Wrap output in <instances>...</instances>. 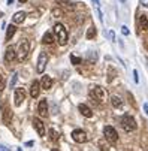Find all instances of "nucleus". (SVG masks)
I'll use <instances>...</instances> for the list:
<instances>
[{"mask_svg": "<svg viewBox=\"0 0 148 151\" xmlns=\"http://www.w3.org/2000/svg\"><path fill=\"white\" fill-rule=\"evenodd\" d=\"M139 27H141V30H148V17L145 14H142L139 17Z\"/></svg>", "mask_w": 148, "mask_h": 151, "instance_id": "obj_17", "label": "nucleus"}, {"mask_svg": "<svg viewBox=\"0 0 148 151\" xmlns=\"http://www.w3.org/2000/svg\"><path fill=\"white\" fill-rule=\"evenodd\" d=\"M94 36H96V27L90 26V29L87 30V39H93Z\"/></svg>", "mask_w": 148, "mask_h": 151, "instance_id": "obj_24", "label": "nucleus"}, {"mask_svg": "<svg viewBox=\"0 0 148 151\" xmlns=\"http://www.w3.org/2000/svg\"><path fill=\"white\" fill-rule=\"evenodd\" d=\"M2 109H3V123L5 124H9L11 120H12V111H11V108L6 105V103H2Z\"/></svg>", "mask_w": 148, "mask_h": 151, "instance_id": "obj_10", "label": "nucleus"}, {"mask_svg": "<svg viewBox=\"0 0 148 151\" xmlns=\"http://www.w3.org/2000/svg\"><path fill=\"white\" fill-rule=\"evenodd\" d=\"M121 126H123V129H124L126 132H133L135 129H136V120H135L132 115L126 114V115L121 118Z\"/></svg>", "mask_w": 148, "mask_h": 151, "instance_id": "obj_3", "label": "nucleus"}, {"mask_svg": "<svg viewBox=\"0 0 148 151\" xmlns=\"http://www.w3.org/2000/svg\"><path fill=\"white\" fill-rule=\"evenodd\" d=\"M24 99H26V90H24V88H17V90H15V93H14L15 105H17V106H19L21 103L24 102Z\"/></svg>", "mask_w": 148, "mask_h": 151, "instance_id": "obj_8", "label": "nucleus"}, {"mask_svg": "<svg viewBox=\"0 0 148 151\" xmlns=\"http://www.w3.org/2000/svg\"><path fill=\"white\" fill-rule=\"evenodd\" d=\"M33 127L36 129V132H37L39 136L45 135V126H44V123H42L39 118H33Z\"/></svg>", "mask_w": 148, "mask_h": 151, "instance_id": "obj_11", "label": "nucleus"}, {"mask_svg": "<svg viewBox=\"0 0 148 151\" xmlns=\"http://www.w3.org/2000/svg\"><path fill=\"white\" fill-rule=\"evenodd\" d=\"M70 61H72V64H75V66H78V64H81V58L79 57H76V55H70Z\"/></svg>", "mask_w": 148, "mask_h": 151, "instance_id": "obj_25", "label": "nucleus"}, {"mask_svg": "<svg viewBox=\"0 0 148 151\" xmlns=\"http://www.w3.org/2000/svg\"><path fill=\"white\" fill-rule=\"evenodd\" d=\"M17 58V52H15V48L11 45V47H8V50H6V52H5V61L6 63H11V61H14Z\"/></svg>", "mask_w": 148, "mask_h": 151, "instance_id": "obj_12", "label": "nucleus"}, {"mask_svg": "<svg viewBox=\"0 0 148 151\" xmlns=\"http://www.w3.org/2000/svg\"><path fill=\"white\" fill-rule=\"evenodd\" d=\"M0 151H11L9 148H6L5 145H0Z\"/></svg>", "mask_w": 148, "mask_h": 151, "instance_id": "obj_34", "label": "nucleus"}, {"mask_svg": "<svg viewBox=\"0 0 148 151\" xmlns=\"http://www.w3.org/2000/svg\"><path fill=\"white\" fill-rule=\"evenodd\" d=\"M17 151H23V150H21V148H18V150H17Z\"/></svg>", "mask_w": 148, "mask_h": 151, "instance_id": "obj_41", "label": "nucleus"}, {"mask_svg": "<svg viewBox=\"0 0 148 151\" xmlns=\"http://www.w3.org/2000/svg\"><path fill=\"white\" fill-rule=\"evenodd\" d=\"M51 151H58V150H57V148H52V150H51Z\"/></svg>", "mask_w": 148, "mask_h": 151, "instance_id": "obj_39", "label": "nucleus"}, {"mask_svg": "<svg viewBox=\"0 0 148 151\" xmlns=\"http://www.w3.org/2000/svg\"><path fill=\"white\" fill-rule=\"evenodd\" d=\"M27 14L23 12V11H19V12H15L14 17H12V21H14V24H21V23H24V19H26Z\"/></svg>", "mask_w": 148, "mask_h": 151, "instance_id": "obj_13", "label": "nucleus"}, {"mask_svg": "<svg viewBox=\"0 0 148 151\" xmlns=\"http://www.w3.org/2000/svg\"><path fill=\"white\" fill-rule=\"evenodd\" d=\"M111 105H112L114 108H121V106H123L121 97H118V96H111Z\"/></svg>", "mask_w": 148, "mask_h": 151, "instance_id": "obj_19", "label": "nucleus"}, {"mask_svg": "<svg viewBox=\"0 0 148 151\" xmlns=\"http://www.w3.org/2000/svg\"><path fill=\"white\" fill-rule=\"evenodd\" d=\"M2 15H3V12H2V11H0V18H2Z\"/></svg>", "mask_w": 148, "mask_h": 151, "instance_id": "obj_38", "label": "nucleus"}, {"mask_svg": "<svg viewBox=\"0 0 148 151\" xmlns=\"http://www.w3.org/2000/svg\"><path fill=\"white\" fill-rule=\"evenodd\" d=\"M8 3H9V5H12V3H14V0H8Z\"/></svg>", "mask_w": 148, "mask_h": 151, "instance_id": "obj_36", "label": "nucleus"}, {"mask_svg": "<svg viewBox=\"0 0 148 151\" xmlns=\"http://www.w3.org/2000/svg\"><path fill=\"white\" fill-rule=\"evenodd\" d=\"M40 87L44 88V90H50L52 87V78L45 75V76H42V81H40Z\"/></svg>", "mask_w": 148, "mask_h": 151, "instance_id": "obj_14", "label": "nucleus"}, {"mask_svg": "<svg viewBox=\"0 0 148 151\" xmlns=\"http://www.w3.org/2000/svg\"><path fill=\"white\" fill-rule=\"evenodd\" d=\"M141 5L145 6V8H148V0H141Z\"/></svg>", "mask_w": 148, "mask_h": 151, "instance_id": "obj_33", "label": "nucleus"}, {"mask_svg": "<svg viewBox=\"0 0 148 151\" xmlns=\"http://www.w3.org/2000/svg\"><path fill=\"white\" fill-rule=\"evenodd\" d=\"M144 109H145V114H148V103L144 105Z\"/></svg>", "mask_w": 148, "mask_h": 151, "instance_id": "obj_35", "label": "nucleus"}, {"mask_svg": "<svg viewBox=\"0 0 148 151\" xmlns=\"http://www.w3.org/2000/svg\"><path fill=\"white\" fill-rule=\"evenodd\" d=\"M93 6H94V9H96V12H97L99 19L103 21V18H102V11H100V8H99V0H93Z\"/></svg>", "mask_w": 148, "mask_h": 151, "instance_id": "obj_23", "label": "nucleus"}, {"mask_svg": "<svg viewBox=\"0 0 148 151\" xmlns=\"http://www.w3.org/2000/svg\"><path fill=\"white\" fill-rule=\"evenodd\" d=\"M17 79H18V75H17V73H14V75H12V79H11V82H9V87H11V88H14V87H15Z\"/></svg>", "mask_w": 148, "mask_h": 151, "instance_id": "obj_27", "label": "nucleus"}, {"mask_svg": "<svg viewBox=\"0 0 148 151\" xmlns=\"http://www.w3.org/2000/svg\"><path fill=\"white\" fill-rule=\"evenodd\" d=\"M108 35H109V39H111V40H115V33H114L112 30H111V32H109Z\"/></svg>", "mask_w": 148, "mask_h": 151, "instance_id": "obj_32", "label": "nucleus"}, {"mask_svg": "<svg viewBox=\"0 0 148 151\" xmlns=\"http://www.w3.org/2000/svg\"><path fill=\"white\" fill-rule=\"evenodd\" d=\"M78 109H79V112H81V114H82L84 117H87V118H91V117H93V111L90 109V108H88L87 105H84V103H79Z\"/></svg>", "mask_w": 148, "mask_h": 151, "instance_id": "obj_15", "label": "nucleus"}, {"mask_svg": "<svg viewBox=\"0 0 148 151\" xmlns=\"http://www.w3.org/2000/svg\"><path fill=\"white\" fill-rule=\"evenodd\" d=\"M103 136H105V139H106L109 144H114L118 139V133H117V130L112 126H106L103 129Z\"/></svg>", "mask_w": 148, "mask_h": 151, "instance_id": "obj_4", "label": "nucleus"}, {"mask_svg": "<svg viewBox=\"0 0 148 151\" xmlns=\"http://www.w3.org/2000/svg\"><path fill=\"white\" fill-rule=\"evenodd\" d=\"M120 2H121V3H124V2H126V0H120Z\"/></svg>", "mask_w": 148, "mask_h": 151, "instance_id": "obj_40", "label": "nucleus"}, {"mask_svg": "<svg viewBox=\"0 0 148 151\" xmlns=\"http://www.w3.org/2000/svg\"><path fill=\"white\" fill-rule=\"evenodd\" d=\"M19 2H21V3H26V2H27V0H19Z\"/></svg>", "mask_w": 148, "mask_h": 151, "instance_id": "obj_37", "label": "nucleus"}, {"mask_svg": "<svg viewBox=\"0 0 148 151\" xmlns=\"http://www.w3.org/2000/svg\"><path fill=\"white\" fill-rule=\"evenodd\" d=\"M54 35H55L57 42H58L61 47H65V45L68 44V30H66V27L63 26V24L57 23V24L54 26Z\"/></svg>", "mask_w": 148, "mask_h": 151, "instance_id": "obj_1", "label": "nucleus"}, {"mask_svg": "<svg viewBox=\"0 0 148 151\" xmlns=\"http://www.w3.org/2000/svg\"><path fill=\"white\" fill-rule=\"evenodd\" d=\"M115 73H117V72H115L114 69H111V68H109V78H108V81H109V82H111V81H112V79L115 78V76H114Z\"/></svg>", "mask_w": 148, "mask_h": 151, "instance_id": "obj_29", "label": "nucleus"}, {"mask_svg": "<svg viewBox=\"0 0 148 151\" xmlns=\"http://www.w3.org/2000/svg\"><path fill=\"white\" fill-rule=\"evenodd\" d=\"M15 32H17V27H15L14 24H9L8 29H6V40H11L12 36L15 35Z\"/></svg>", "mask_w": 148, "mask_h": 151, "instance_id": "obj_18", "label": "nucleus"}, {"mask_svg": "<svg viewBox=\"0 0 148 151\" xmlns=\"http://www.w3.org/2000/svg\"><path fill=\"white\" fill-rule=\"evenodd\" d=\"M105 96H106V93H105V90H103L102 87H93V88L90 90V97H91L96 103L103 102V100H105Z\"/></svg>", "mask_w": 148, "mask_h": 151, "instance_id": "obj_5", "label": "nucleus"}, {"mask_svg": "<svg viewBox=\"0 0 148 151\" xmlns=\"http://www.w3.org/2000/svg\"><path fill=\"white\" fill-rule=\"evenodd\" d=\"M29 51H30V42L27 39H24L23 42H21V45H19V50L17 52V60L18 61H24L29 55Z\"/></svg>", "mask_w": 148, "mask_h": 151, "instance_id": "obj_2", "label": "nucleus"}, {"mask_svg": "<svg viewBox=\"0 0 148 151\" xmlns=\"http://www.w3.org/2000/svg\"><path fill=\"white\" fill-rule=\"evenodd\" d=\"M58 138H60V135L55 129H50V139L55 142V141H58Z\"/></svg>", "mask_w": 148, "mask_h": 151, "instance_id": "obj_22", "label": "nucleus"}, {"mask_svg": "<svg viewBox=\"0 0 148 151\" xmlns=\"http://www.w3.org/2000/svg\"><path fill=\"white\" fill-rule=\"evenodd\" d=\"M121 33H123L124 36H129V35H130V32H129V29H127V27H126V26H123V27H121Z\"/></svg>", "mask_w": 148, "mask_h": 151, "instance_id": "obj_30", "label": "nucleus"}, {"mask_svg": "<svg viewBox=\"0 0 148 151\" xmlns=\"http://www.w3.org/2000/svg\"><path fill=\"white\" fill-rule=\"evenodd\" d=\"M47 61H48V55L47 52H40L39 54V58H37V66H36V70L37 73H42L47 68Z\"/></svg>", "mask_w": 148, "mask_h": 151, "instance_id": "obj_6", "label": "nucleus"}, {"mask_svg": "<svg viewBox=\"0 0 148 151\" xmlns=\"http://www.w3.org/2000/svg\"><path fill=\"white\" fill-rule=\"evenodd\" d=\"M39 91H40V82L39 81H33L32 87H30V96L34 99V97L39 96Z\"/></svg>", "mask_w": 148, "mask_h": 151, "instance_id": "obj_16", "label": "nucleus"}, {"mask_svg": "<svg viewBox=\"0 0 148 151\" xmlns=\"http://www.w3.org/2000/svg\"><path fill=\"white\" fill-rule=\"evenodd\" d=\"M72 139L78 144H84V142H87V133L81 130V129H76V130L72 132Z\"/></svg>", "mask_w": 148, "mask_h": 151, "instance_id": "obj_7", "label": "nucleus"}, {"mask_svg": "<svg viewBox=\"0 0 148 151\" xmlns=\"http://www.w3.org/2000/svg\"><path fill=\"white\" fill-rule=\"evenodd\" d=\"M52 15L55 17V18H60V17H63V11L61 9H52Z\"/></svg>", "mask_w": 148, "mask_h": 151, "instance_id": "obj_26", "label": "nucleus"}, {"mask_svg": "<svg viewBox=\"0 0 148 151\" xmlns=\"http://www.w3.org/2000/svg\"><path fill=\"white\" fill-rule=\"evenodd\" d=\"M5 88V76L2 73V70H0V91H2Z\"/></svg>", "mask_w": 148, "mask_h": 151, "instance_id": "obj_28", "label": "nucleus"}, {"mask_svg": "<svg viewBox=\"0 0 148 151\" xmlns=\"http://www.w3.org/2000/svg\"><path fill=\"white\" fill-rule=\"evenodd\" d=\"M37 111L40 117H48V102L47 99H40L39 105H37Z\"/></svg>", "mask_w": 148, "mask_h": 151, "instance_id": "obj_9", "label": "nucleus"}, {"mask_svg": "<svg viewBox=\"0 0 148 151\" xmlns=\"http://www.w3.org/2000/svg\"><path fill=\"white\" fill-rule=\"evenodd\" d=\"M133 81H135L136 84L139 82V78H138V72H136V70H133Z\"/></svg>", "mask_w": 148, "mask_h": 151, "instance_id": "obj_31", "label": "nucleus"}, {"mask_svg": "<svg viewBox=\"0 0 148 151\" xmlns=\"http://www.w3.org/2000/svg\"><path fill=\"white\" fill-rule=\"evenodd\" d=\"M42 42H44L45 45H51L52 42H54V36H52V33H45L44 35V37H42Z\"/></svg>", "mask_w": 148, "mask_h": 151, "instance_id": "obj_20", "label": "nucleus"}, {"mask_svg": "<svg viewBox=\"0 0 148 151\" xmlns=\"http://www.w3.org/2000/svg\"><path fill=\"white\" fill-rule=\"evenodd\" d=\"M97 145H99V150L100 151H109V142L106 139H100L97 142Z\"/></svg>", "mask_w": 148, "mask_h": 151, "instance_id": "obj_21", "label": "nucleus"}]
</instances>
